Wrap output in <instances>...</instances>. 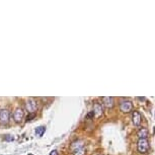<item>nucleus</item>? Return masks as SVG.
Instances as JSON below:
<instances>
[{"mask_svg":"<svg viewBox=\"0 0 155 155\" xmlns=\"http://www.w3.org/2000/svg\"><path fill=\"white\" fill-rule=\"evenodd\" d=\"M35 116H36V115H35V114H31V115H29V116H27L26 121H27V122H29V121H32V119H34V118H35Z\"/></svg>","mask_w":155,"mask_h":155,"instance_id":"4468645a","label":"nucleus"},{"mask_svg":"<svg viewBox=\"0 0 155 155\" xmlns=\"http://www.w3.org/2000/svg\"><path fill=\"white\" fill-rule=\"evenodd\" d=\"M26 109L29 114H35L37 109V102L34 98H29L26 101Z\"/></svg>","mask_w":155,"mask_h":155,"instance_id":"7ed1b4c3","label":"nucleus"},{"mask_svg":"<svg viewBox=\"0 0 155 155\" xmlns=\"http://www.w3.org/2000/svg\"><path fill=\"white\" fill-rule=\"evenodd\" d=\"M142 122V116L138 111H134L132 114V123L135 127H140Z\"/></svg>","mask_w":155,"mask_h":155,"instance_id":"20e7f679","label":"nucleus"},{"mask_svg":"<svg viewBox=\"0 0 155 155\" xmlns=\"http://www.w3.org/2000/svg\"><path fill=\"white\" fill-rule=\"evenodd\" d=\"M4 140H5V141H13L14 137L12 136V135H6V136L4 137Z\"/></svg>","mask_w":155,"mask_h":155,"instance_id":"ddd939ff","label":"nucleus"},{"mask_svg":"<svg viewBox=\"0 0 155 155\" xmlns=\"http://www.w3.org/2000/svg\"><path fill=\"white\" fill-rule=\"evenodd\" d=\"M149 135V131L146 128H140L138 130V133H137V136L139 137V139H147Z\"/></svg>","mask_w":155,"mask_h":155,"instance_id":"9d476101","label":"nucleus"},{"mask_svg":"<svg viewBox=\"0 0 155 155\" xmlns=\"http://www.w3.org/2000/svg\"><path fill=\"white\" fill-rule=\"evenodd\" d=\"M138 99H140V101H145V97H138Z\"/></svg>","mask_w":155,"mask_h":155,"instance_id":"f3484780","label":"nucleus"},{"mask_svg":"<svg viewBox=\"0 0 155 155\" xmlns=\"http://www.w3.org/2000/svg\"><path fill=\"white\" fill-rule=\"evenodd\" d=\"M50 155H59V153L57 150H52V151L50 152Z\"/></svg>","mask_w":155,"mask_h":155,"instance_id":"2eb2a0df","label":"nucleus"},{"mask_svg":"<svg viewBox=\"0 0 155 155\" xmlns=\"http://www.w3.org/2000/svg\"><path fill=\"white\" fill-rule=\"evenodd\" d=\"M86 153V149L84 148V147H82V148L76 150V151L73 152V155H85Z\"/></svg>","mask_w":155,"mask_h":155,"instance_id":"f8f14e48","label":"nucleus"},{"mask_svg":"<svg viewBox=\"0 0 155 155\" xmlns=\"http://www.w3.org/2000/svg\"><path fill=\"white\" fill-rule=\"evenodd\" d=\"M22 119H24V109L18 107L13 112V120L15 123H21Z\"/></svg>","mask_w":155,"mask_h":155,"instance_id":"423d86ee","label":"nucleus"},{"mask_svg":"<svg viewBox=\"0 0 155 155\" xmlns=\"http://www.w3.org/2000/svg\"><path fill=\"white\" fill-rule=\"evenodd\" d=\"M29 155H32V154H31V153H29Z\"/></svg>","mask_w":155,"mask_h":155,"instance_id":"a211bd4d","label":"nucleus"},{"mask_svg":"<svg viewBox=\"0 0 155 155\" xmlns=\"http://www.w3.org/2000/svg\"><path fill=\"white\" fill-rule=\"evenodd\" d=\"M46 132V127L45 126H40L36 129V136L37 137H42Z\"/></svg>","mask_w":155,"mask_h":155,"instance_id":"9b49d317","label":"nucleus"},{"mask_svg":"<svg viewBox=\"0 0 155 155\" xmlns=\"http://www.w3.org/2000/svg\"><path fill=\"white\" fill-rule=\"evenodd\" d=\"M9 118H10V114L7 109H1L0 111V123L1 124H8Z\"/></svg>","mask_w":155,"mask_h":155,"instance_id":"39448f33","label":"nucleus"},{"mask_svg":"<svg viewBox=\"0 0 155 155\" xmlns=\"http://www.w3.org/2000/svg\"><path fill=\"white\" fill-rule=\"evenodd\" d=\"M94 115H95V117H101L102 115V112H104V109H102V104H97L95 102L93 106V111Z\"/></svg>","mask_w":155,"mask_h":155,"instance_id":"1a4fd4ad","label":"nucleus"},{"mask_svg":"<svg viewBox=\"0 0 155 155\" xmlns=\"http://www.w3.org/2000/svg\"><path fill=\"white\" fill-rule=\"evenodd\" d=\"M82 147H84L83 142H82L81 140H77V141H74L73 143L70 145V150H71L72 153H73L74 151H76V150L82 148Z\"/></svg>","mask_w":155,"mask_h":155,"instance_id":"6e6552de","label":"nucleus"},{"mask_svg":"<svg viewBox=\"0 0 155 155\" xmlns=\"http://www.w3.org/2000/svg\"><path fill=\"white\" fill-rule=\"evenodd\" d=\"M150 145L148 139H139L137 142V150L139 153L141 154H146L149 151Z\"/></svg>","mask_w":155,"mask_h":155,"instance_id":"f257e3e1","label":"nucleus"},{"mask_svg":"<svg viewBox=\"0 0 155 155\" xmlns=\"http://www.w3.org/2000/svg\"><path fill=\"white\" fill-rule=\"evenodd\" d=\"M120 111L124 114H129L133 112V102L129 99H125L120 102Z\"/></svg>","mask_w":155,"mask_h":155,"instance_id":"f03ea898","label":"nucleus"},{"mask_svg":"<svg viewBox=\"0 0 155 155\" xmlns=\"http://www.w3.org/2000/svg\"><path fill=\"white\" fill-rule=\"evenodd\" d=\"M102 106L106 107L107 109H112L114 107V97L107 96V97H102Z\"/></svg>","mask_w":155,"mask_h":155,"instance_id":"0eeeda50","label":"nucleus"},{"mask_svg":"<svg viewBox=\"0 0 155 155\" xmlns=\"http://www.w3.org/2000/svg\"><path fill=\"white\" fill-rule=\"evenodd\" d=\"M93 116H94V112H89V114L87 115V118H91V117H93Z\"/></svg>","mask_w":155,"mask_h":155,"instance_id":"dca6fc26","label":"nucleus"}]
</instances>
